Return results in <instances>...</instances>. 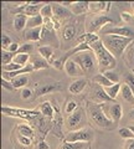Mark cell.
Returning <instances> with one entry per match:
<instances>
[{"label": "cell", "instance_id": "1", "mask_svg": "<svg viewBox=\"0 0 134 149\" xmlns=\"http://www.w3.org/2000/svg\"><path fill=\"white\" fill-rule=\"evenodd\" d=\"M90 47L92 51H93V54L96 56L97 65H98L101 73H103L106 71H112V70L115 68V66H117V58L106 49L102 40L99 39L98 41L91 44Z\"/></svg>", "mask_w": 134, "mask_h": 149}, {"label": "cell", "instance_id": "2", "mask_svg": "<svg viewBox=\"0 0 134 149\" xmlns=\"http://www.w3.org/2000/svg\"><path fill=\"white\" fill-rule=\"evenodd\" d=\"M103 45L106 46L110 54H112L115 58L121 57L122 55H124L126 50L128 49V46L133 42V39H128V37L118 36V35H103L101 37Z\"/></svg>", "mask_w": 134, "mask_h": 149}, {"label": "cell", "instance_id": "3", "mask_svg": "<svg viewBox=\"0 0 134 149\" xmlns=\"http://www.w3.org/2000/svg\"><path fill=\"white\" fill-rule=\"evenodd\" d=\"M88 116L93 120L96 125L101 128H107L110 124H113V120L107 117V114L103 111V103H88L87 106Z\"/></svg>", "mask_w": 134, "mask_h": 149}, {"label": "cell", "instance_id": "4", "mask_svg": "<svg viewBox=\"0 0 134 149\" xmlns=\"http://www.w3.org/2000/svg\"><path fill=\"white\" fill-rule=\"evenodd\" d=\"M1 112L4 116L8 117H14V118H20L25 120H35L36 118L40 117V111L35 109H24V108H16V107H8L3 106Z\"/></svg>", "mask_w": 134, "mask_h": 149}, {"label": "cell", "instance_id": "5", "mask_svg": "<svg viewBox=\"0 0 134 149\" xmlns=\"http://www.w3.org/2000/svg\"><path fill=\"white\" fill-rule=\"evenodd\" d=\"M72 60L75 61L78 66L81 67L83 73H91L94 71L96 68V56L93 54V51H83L75 55L72 57Z\"/></svg>", "mask_w": 134, "mask_h": 149}, {"label": "cell", "instance_id": "6", "mask_svg": "<svg viewBox=\"0 0 134 149\" xmlns=\"http://www.w3.org/2000/svg\"><path fill=\"white\" fill-rule=\"evenodd\" d=\"M92 139V130L88 128H82L77 129L73 132H68V134L65 137L63 142L68 143H77V142H88Z\"/></svg>", "mask_w": 134, "mask_h": 149}, {"label": "cell", "instance_id": "7", "mask_svg": "<svg viewBox=\"0 0 134 149\" xmlns=\"http://www.w3.org/2000/svg\"><path fill=\"white\" fill-rule=\"evenodd\" d=\"M107 24H113V20L107 15H96L90 20L87 26V32H93L96 34V31H102V27Z\"/></svg>", "mask_w": 134, "mask_h": 149}, {"label": "cell", "instance_id": "8", "mask_svg": "<svg viewBox=\"0 0 134 149\" xmlns=\"http://www.w3.org/2000/svg\"><path fill=\"white\" fill-rule=\"evenodd\" d=\"M103 111L107 114V117L113 120V123L119 122L123 117V107L119 103H113V104L103 103Z\"/></svg>", "mask_w": 134, "mask_h": 149}, {"label": "cell", "instance_id": "9", "mask_svg": "<svg viewBox=\"0 0 134 149\" xmlns=\"http://www.w3.org/2000/svg\"><path fill=\"white\" fill-rule=\"evenodd\" d=\"M102 35H118L134 40V29L131 26H117L102 30Z\"/></svg>", "mask_w": 134, "mask_h": 149}, {"label": "cell", "instance_id": "10", "mask_svg": "<svg viewBox=\"0 0 134 149\" xmlns=\"http://www.w3.org/2000/svg\"><path fill=\"white\" fill-rule=\"evenodd\" d=\"M55 116H53V119H52V128H51V132L56 136L57 138H60L61 141H65V137L62 136V124H63V120H62V116H61V112H60L58 107L55 106Z\"/></svg>", "mask_w": 134, "mask_h": 149}, {"label": "cell", "instance_id": "11", "mask_svg": "<svg viewBox=\"0 0 134 149\" xmlns=\"http://www.w3.org/2000/svg\"><path fill=\"white\" fill-rule=\"evenodd\" d=\"M82 117H83V109L81 107H78V108L73 112V113L68 114L67 117V122H66V125L70 132H73V130H77L80 129V123L82 120Z\"/></svg>", "mask_w": 134, "mask_h": 149}, {"label": "cell", "instance_id": "12", "mask_svg": "<svg viewBox=\"0 0 134 149\" xmlns=\"http://www.w3.org/2000/svg\"><path fill=\"white\" fill-rule=\"evenodd\" d=\"M61 83H45V85H40L36 87L35 90V95L37 97H41V96H45V95H49L51 92H56V91H60L61 90Z\"/></svg>", "mask_w": 134, "mask_h": 149}, {"label": "cell", "instance_id": "13", "mask_svg": "<svg viewBox=\"0 0 134 149\" xmlns=\"http://www.w3.org/2000/svg\"><path fill=\"white\" fill-rule=\"evenodd\" d=\"M52 10H53V16L57 19V20L62 21L65 19H68L72 13L70 9H67L66 6H63L62 4H57V3H53L52 4Z\"/></svg>", "mask_w": 134, "mask_h": 149}, {"label": "cell", "instance_id": "14", "mask_svg": "<svg viewBox=\"0 0 134 149\" xmlns=\"http://www.w3.org/2000/svg\"><path fill=\"white\" fill-rule=\"evenodd\" d=\"M65 72L68 77H80L83 74V71L81 70V67L73 61L72 58H70L65 65Z\"/></svg>", "mask_w": 134, "mask_h": 149}, {"label": "cell", "instance_id": "15", "mask_svg": "<svg viewBox=\"0 0 134 149\" xmlns=\"http://www.w3.org/2000/svg\"><path fill=\"white\" fill-rule=\"evenodd\" d=\"M45 5L44 3H39V1H27V5L24 10V15H26L27 17H32L36 15H40V11L42 6Z\"/></svg>", "mask_w": 134, "mask_h": 149}, {"label": "cell", "instance_id": "16", "mask_svg": "<svg viewBox=\"0 0 134 149\" xmlns=\"http://www.w3.org/2000/svg\"><path fill=\"white\" fill-rule=\"evenodd\" d=\"M112 3H106V1H97V3H90V11L93 15H101V13H107Z\"/></svg>", "mask_w": 134, "mask_h": 149}, {"label": "cell", "instance_id": "17", "mask_svg": "<svg viewBox=\"0 0 134 149\" xmlns=\"http://www.w3.org/2000/svg\"><path fill=\"white\" fill-rule=\"evenodd\" d=\"M86 86H87V80L86 78H77V80H75L70 85L68 91H70L71 95L77 96V95H80V93L83 92V90L86 88Z\"/></svg>", "mask_w": 134, "mask_h": 149}, {"label": "cell", "instance_id": "18", "mask_svg": "<svg viewBox=\"0 0 134 149\" xmlns=\"http://www.w3.org/2000/svg\"><path fill=\"white\" fill-rule=\"evenodd\" d=\"M24 37L26 42H36L40 39H42V27H36V29H29L25 31Z\"/></svg>", "mask_w": 134, "mask_h": 149}, {"label": "cell", "instance_id": "19", "mask_svg": "<svg viewBox=\"0 0 134 149\" xmlns=\"http://www.w3.org/2000/svg\"><path fill=\"white\" fill-rule=\"evenodd\" d=\"M40 112H41V114H42V117L52 120L53 116H55V107L52 104V102H50V101L42 102L40 106Z\"/></svg>", "mask_w": 134, "mask_h": 149}, {"label": "cell", "instance_id": "20", "mask_svg": "<svg viewBox=\"0 0 134 149\" xmlns=\"http://www.w3.org/2000/svg\"><path fill=\"white\" fill-rule=\"evenodd\" d=\"M90 11V3L88 1H75L71 4V13L75 15H81Z\"/></svg>", "mask_w": 134, "mask_h": 149}, {"label": "cell", "instance_id": "21", "mask_svg": "<svg viewBox=\"0 0 134 149\" xmlns=\"http://www.w3.org/2000/svg\"><path fill=\"white\" fill-rule=\"evenodd\" d=\"M93 96H94V98H96L97 102L99 101V103H106V102H113V100L109 98V96L107 95V93H106L104 88L101 87V86H97L96 88H93Z\"/></svg>", "mask_w": 134, "mask_h": 149}, {"label": "cell", "instance_id": "22", "mask_svg": "<svg viewBox=\"0 0 134 149\" xmlns=\"http://www.w3.org/2000/svg\"><path fill=\"white\" fill-rule=\"evenodd\" d=\"M101 37L97 35V34H93V32H85V34H82L77 37V41L78 44H93L96 41H98Z\"/></svg>", "mask_w": 134, "mask_h": 149}, {"label": "cell", "instance_id": "23", "mask_svg": "<svg viewBox=\"0 0 134 149\" xmlns=\"http://www.w3.org/2000/svg\"><path fill=\"white\" fill-rule=\"evenodd\" d=\"M39 54L41 55V57L45 58L47 62H53V47L52 46H39L37 47Z\"/></svg>", "mask_w": 134, "mask_h": 149}, {"label": "cell", "instance_id": "24", "mask_svg": "<svg viewBox=\"0 0 134 149\" xmlns=\"http://www.w3.org/2000/svg\"><path fill=\"white\" fill-rule=\"evenodd\" d=\"M11 83L15 90H24L26 88V86L29 85V76L27 74H22V76H17L15 78H12L11 80Z\"/></svg>", "mask_w": 134, "mask_h": 149}, {"label": "cell", "instance_id": "25", "mask_svg": "<svg viewBox=\"0 0 134 149\" xmlns=\"http://www.w3.org/2000/svg\"><path fill=\"white\" fill-rule=\"evenodd\" d=\"M27 17L26 15H24V14H19V15H16L15 19H14V29H15L16 31H22L26 27V24H27Z\"/></svg>", "mask_w": 134, "mask_h": 149}, {"label": "cell", "instance_id": "26", "mask_svg": "<svg viewBox=\"0 0 134 149\" xmlns=\"http://www.w3.org/2000/svg\"><path fill=\"white\" fill-rule=\"evenodd\" d=\"M75 37H76V26L73 24H67L63 27L62 39L65 41H70V40H73Z\"/></svg>", "mask_w": 134, "mask_h": 149}, {"label": "cell", "instance_id": "27", "mask_svg": "<svg viewBox=\"0 0 134 149\" xmlns=\"http://www.w3.org/2000/svg\"><path fill=\"white\" fill-rule=\"evenodd\" d=\"M44 26V17L41 15H36L27 19V24L26 27L29 29H36V27H42Z\"/></svg>", "mask_w": 134, "mask_h": 149}, {"label": "cell", "instance_id": "28", "mask_svg": "<svg viewBox=\"0 0 134 149\" xmlns=\"http://www.w3.org/2000/svg\"><path fill=\"white\" fill-rule=\"evenodd\" d=\"M17 132L21 136H25L27 138H34L35 136V132H34V128L30 127V125H27L25 123H21V124H17Z\"/></svg>", "mask_w": 134, "mask_h": 149}, {"label": "cell", "instance_id": "29", "mask_svg": "<svg viewBox=\"0 0 134 149\" xmlns=\"http://www.w3.org/2000/svg\"><path fill=\"white\" fill-rule=\"evenodd\" d=\"M93 82L94 83H97L98 86H101V87H103V88H106V87H109V86H112V85H114V83H112L107 77L104 76L103 73H98V74H94V77H93Z\"/></svg>", "mask_w": 134, "mask_h": 149}, {"label": "cell", "instance_id": "30", "mask_svg": "<svg viewBox=\"0 0 134 149\" xmlns=\"http://www.w3.org/2000/svg\"><path fill=\"white\" fill-rule=\"evenodd\" d=\"M124 55H126V61L128 63V66L132 70H134V41L128 46Z\"/></svg>", "mask_w": 134, "mask_h": 149}, {"label": "cell", "instance_id": "31", "mask_svg": "<svg viewBox=\"0 0 134 149\" xmlns=\"http://www.w3.org/2000/svg\"><path fill=\"white\" fill-rule=\"evenodd\" d=\"M121 88H122V83H115V85H112V86H109V87H106L104 91L109 96V98H112L113 101H115L119 91H121Z\"/></svg>", "mask_w": 134, "mask_h": 149}, {"label": "cell", "instance_id": "32", "mask_svg": "<svg viewBox=\"0 0 134 149\" xmlns=\"http://www.w3.org/2000/svg\"><path fill=\"white\" fill-rule=\"evenodd\" d=\"M121 93H122L123 98L126 100L127 102H131V103H133V104H134V95H133V91H132V88L127 85V83H124V85H122Z\"/></svg>", "mask_w": 134, "mask_h": 149}, {"label": "cell", "instance_id": "33", "mask_svg": "<svg viewBox=\"0 0 134 149\" xmlns=\"http://www.w3.org/2000/svg\"><path fill=\"white\" fill-rule=\"evenodd\" d=\"M86 142H77V143H68L62 142V144L57 149H83L86 147Z\"/></svg>", "mask_w": 134, "mask_h": 149}, {"label": "cell", "instance_id": "34", "mask_svg": "<svg viewBox=\"0 0 134 149\" xmlns=\"http://www.w3.org/2000/svg\"><path fill=\"white\" fill-rule=\"evenodd\" d=\"M32 63V66H34V70L36 71V70H45V68H49V62L46 61L45 58L42 57H37V58H34V61L31 62Z\"/></svg>", "mask_w": 134, "mask_h": 149}, {"label": "cell", "instance_id": "35", "mask_svg": "<svg viewBox=\"0 0 134 149\" xmlns=\"http://www.w3.org/2000/svg\"><path fill=\"white\" fill-rule=\"evenodd\" d=\"M29 60H30V55H27V54H16L12 62L20 65V66H25V65L29 63Z\"/></svg>", "mask_w": 134, "mask_h": 149}, {"label": "cell", "instance_id": "36", "mask_svg": "<svg viewBox=\"0 0 134 149\" xmlns=\"http://www.w3.org/2000/svg\"><path fill=\"white\" fill-rule=\"evenodd\" d=\"M40 15L44 19H52L53 17V10H52V4H45L40 11Z\"/></svg>", "mask_w": 134, "mask_h": 149}, {"label": "cell", "instance_id": "37", "mask_svg": "<svg viewBox=\"0 0 134 149\" xmlns=\"http://www.w3.org/2000/svg\"><path fill=\"white\" fill-rule=\"evenodd\" d=\"M14 57H15V54L9 52V51H6V50H1V63H3V66L11 63L14 61Z\"/></svg>", "mask_w": 134, "mask_h": 149}, {"label": "cell", "instance_id": "38", "mask_svg": "<svg viewBox=\"0 0 134 149\" xmlns=\"http://www.w3.org/2000/svg\"><path fill=\"white\" fill-rule=\"evenodd\" d=\"M118 134H119V137H122L123 139H133L134 138V133L131 130V128H128V127H124V128H119L118 130Z\"/></svg>", "mask_w": 134, "mask_h": 149}, {"label": "cell", "instance_id": "39", "mask_svg": "<svg viewBox=\"0 0 134 149\" xmlns=\"http://www.w3.org/2000/svg\"><path fill=\"white\" fill-rule=\"evenodd\" d=\"M32 50H34V45H32V42H25V44L20 45V47H19V50H17L16 54H27V55H30L32 52Z\"/></svg>", "mask_w": 134, "mask_h": 149}, {"label": "cell", "instance_id": "40", "mask_svg": "<svg viewBox=\"0 0 134 149\" xmlns=\"http://www.w3.org/2000/svg\"><path fill=\"white\" fill-rule=\"evenodd\" d=\"M103 74L112 83H114V85H115V83H119V76H118V73L114 72L113 70H112V71H106V72H103Z\"/></svg>", "mask_w": 134, "mask_h": 149}, {"label": "cell", "instance_id": "41", "mask_svg": "<svg viewBox=\"0 0 134 149\" xmlns=\"http://www.w3.org/2000/svg\"><path fill=\"white\" fill-rule=\"evenodd\" d=\"M24 66H20V65H17L15 62H11L9 65H5V66H1V71H6V72H15L17 70L22 68Z\"/></svg>", "mask_w": 134, "mask_h": 149}, {"label": "cell", "instance_id": "42", "mask_svg": "<svg viewBox=\"0 0 134 149\" xmlns=\"http://www.w3.org/2000/svg\"><path fill=\"white\" fill-rule=\"evenodd\" d=\"M78 108V104L76 103L75 101H68L67 103H66V108H65V112H66L67 114H71L73 113L76 109Z\"/></svg>", "mask_w": 134, "mask_h": 149}, {"label": "cell", "instance_id": "43", "mask_svg": "<svg viewBox=\"0 0 134 149\" xmlns=\"http://www.w3.org/2000/svg\"><path fill=\"white\" fill-rule=\"evenodd\" d=\"M11 44H12V41H11L10 37L5 34H3L1 35V50H8V47Z\"/></svg>", "mask_w": 134, "mask_h": 149}, {"label": "cell", "instance_id": "44", "mask_svg": "<svg viewBox=\"0 0 134 149\" xmlns=\"http://www.w3.org/2000/svg\"><path fill=\"white\" fill-rule=\"evenodd\" d=\"M17 139H19L20 144H22L24 147H29V146H31V143H32V139L31 138H27L25 136H21V134L17 136Z\"/></svg>", "mask_w": 134, "mask_h": 149}, {"label": "cell", "instance_id": "45", "mask_svg": "<svg viewBox=\"0 0 134 149\" xmlns=\"http://www.w3.org/2000/svg\"><path fill=\"white\" fill-rule=\"evenodd\" d=\"M35 149H50V146L46 143V141L44 138H40L37 141V143H36Z\"/></svg>", "mask_w": 134, "mask_h": 149}, {"label": "cell", "instance_id": "46", "mask_svg": "<svg viewBox=\"0 0 134 149\" xmlns=\"http://www.w3.org/2000/svg\"><path fill=\"white\" fill-rule=\"evenodd\" d=\"M1 86H3V88H5V90H8V91H10V92H12L15 88H14V86H12V83H11V81H8V80H1Z\"/></svg>", "mask_w": 134, "mask_h": 149}, {"label": "cell", "instance_id": "47", "mask_svg": "<svg viewBox=\"0 0 134 149\" xmlns=\"http://www.w3.org/2000/svg\"><path fill=\"white\" fill-rule=\"evenodd\" d=\"M32 95V91L30 90V88H24V90H21V98L22 100H29L30 97Z\"/></svg>", "mask_w": 134, "mask_h": 149}, {"label": "cell", "instance_id": "48", "mask_svg": "<svg viewBox=\"0 0 134 149\" xmlns=\"http://www.w3.org/2000/svg\"><path fill=\"white\" fill-rule=\"evenodd\" d=\"M19 47H20V45L17 44V42H12V44L8 47L6 51H9V52H12V54H15V55H16V52H17V50H19Z\"/></svg>", "mask_w": 134, "mask_h": 149}, {"label": "cell", "instance_id": "49", "mask_svg": "<svg viewBox=\"0 0 134 149\" xmlns=\"http://www.w3.org/2000/svg\"><path fill=\"white\" fill-rule=\"evenodd\" d=\"M127 85L132 88L133 95H134V76L133 74H129V76L127 77Z\"/></svg>", "mask_w": 134, "mask_h": 149}, {"label": "cell", "instance_id": "50", "mask_svg": "<svg viewBox=\"0 0 134 149\" xmlns=\"http://www.w3.org/2000/svg\"><path fill=\"white\" fill-rule=\"evenodd\" d=\"M126 149H134V138L133 139H128V141H127Z\"/></svg>", "mask_w": 134, "mask_h": 149}, {"label": "cell", "instance_id": "51", "mask_svg": "<svg viewBox=\"0 0 134 149\" xmlns=\"http://www.w3.org/2000/svg\"><path fill=\"white\" fill-rule=\"evenodd\" d=\"M131 117L134 119V109H132V111H131Z\"/></svg>", "mask_w": 134, "mask_h": 149}, {"label": "cell", "instance_id": "52", "mask_svg": "<svg viewBox=\"0 0 134 149\" xmlns=\"http://www.w3.org/2000/svg\"><path fill=\"white\" fill-rule=\"evenodd\" d=\"M129 128H131V130H132V132L134 133V125H132V127H129Z\"/></svg>", "mask_w": 134, "mask_h": 149}, {"label": "cell", "instance_id": "53", "mask_svg": "<svg viewBox=\"0 0 134 149\" xmlns=\"http://www.w3.org/2000/svg\"><path fill=\"white\" fill-rule=\"evenodd\" d=\"M132 73H133V76H134V70H132Z\"/></svg>", "mask_w": 134, "mask_h": 149}]
</instances>
